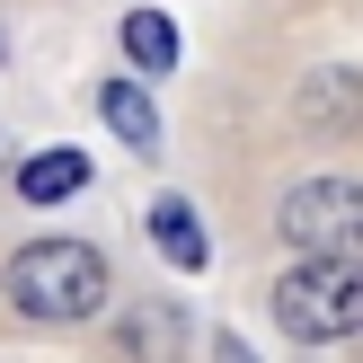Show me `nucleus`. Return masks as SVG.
Segmentation results:
<instances>
[{"label": "nucleus", "mask_w": 363, "mask_h": 363, "mask_svg": "<svg viewBox=\"0 0 363 363\" xmlns=\"http://www.w3.org/2000/svg\"><path fill=\"white\" fill-rule=\"evenodd\" d=\"M124 62L133 71H177V18L169 9H133L124 18Z\"/></svg>", "instance_id": "5"}, {"label": "nucleus", "mask_w": 363, "mask_h": 363, "mask_svg": "<svg viewBox=\"0 0 363 363\" xmlns=\"http://www.w3.org/2000/svg\"><path fill=\"white\" fill-rule=\"evenodd\" d=\"M0 284H9V311L45 319V328H71V319L106 311V257L89 240H27Z\"/></svg>", "instance_id": "1"}, {"label": "nucleus", "mask_w": 363, "mask_h": 363, "mask_svg": "<svg viewBox=\"0 0 363 363\" xmlns=\"http://www.w3.org/2000/svg\"><path fill=\"white\" fill-rule=\"evenodd\" d=\"M151 240L169 248V266H186V275L213 257V248H204V222H195V213L177 204V195H160V204H151Z\"/></svg>", "instance_id": "6"}, {"label": "nucleus", "mask_w": 363, "mask_h": 363, "mask_svg": "<svg viewBox=\"0 0 363 363\" xmlns=\"http://www.w3.org/2000/svg\"><path fill=\"white\" fill-rule=\"evenodd\" d=\"M0 62H9V45H0Z\"/></svg>", "instance_id": "10"}, {"label": "nucleus", "mask_w": 363, "mask_h": 363, "mask_svg": "<svg viewBox=\"0 0 363 363\" xmlns=\"http://www.w3.org/2000/svg\"><path fill=\"white\" fill-rule=\"evenodd\" d=\"M133 363H169V311H133Z\"/></svg>", "instance_id": "8"}, {"label": "nucleus", "mask_w": 363, "mask_h": 363, "mask_svg": "<svg viewBox=\"0 0 363 363\" xmlns=\"http://www.w3.org/2000/svg\"><path fill=\"white\" fill-rule=\"evenodd\" d=\"M213 363H257V354H248L240 337H213Z\"/></svg>", "instance_id": "9"}, {"label": "nucleus", "mask_w": 363, "mask_h": 363, "mask_svg": "<svg viewBox=\"0 0 363 363\" xmlns=\"http://www.w3.org/2000/svg\"><path fill=\"white\" fill-rule=\"evenodd\" d=\"M275 319L301 346H328V337H363V266L354 257H311L275 284Z\"/></svg>", "instance_id": "2"}, {"label": "nucleus", "mask_w": 363, "mask_h": 363, "mask_svg": "<svg viewBox=\"0 0 363 363\" xmlns=\"http://www.w3.org/2000/svg\"><path fill=\"white\" fill-rule=\"evenodd\" d=\"M98 106H106V124H116L133 151H160V116H151V98H142L133 80H106V89H98Z\"/></svg>", "instance_id": "7"}, {"label": "nucleus", "mask_w": 363, "mask_h": 363, "mask_svg": "<svg viewBox=\"0 0 363 363\" xmlns=\"http://www.w3.org/2000/svg\"><path fill=\"white\" fill-rule=\"evenodd\" d=\"M80 186H89L80 151H35L27 169H18V195H27V204H62V195H80Z\"/></svg>", "instance_id": "4"}, {"label": "nucleus", "mask_w": 363, "mask_h": 363, "mask_svg": "<svg viewBox=\"0 0 363 363\" xmlns=\"http://www.w3.org/2000/svg\"><path fill=\"white\" fill-rule=\"evenodd\" d=\"M284 240L301 257H354L363 248V186L354 177H311L284 195Z\"/></svg>", "instance_id": "3"}]
</instances>
